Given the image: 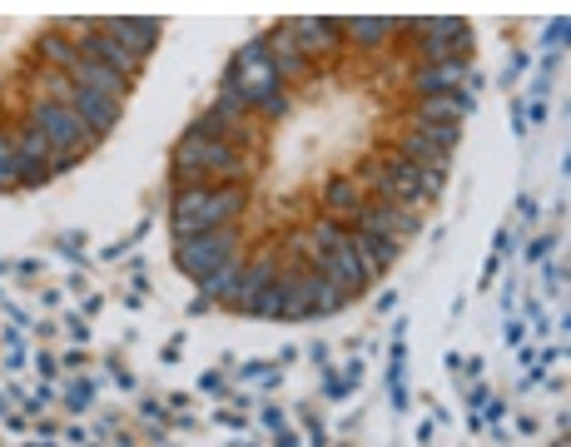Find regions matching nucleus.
<instances>
[{
  "mask_svg": "<svg viewBox=\"0 0 571 447\" xmlns=\"http://www.w3.org/2000/svg\"><path fill=\"white\" fill-rule=\"evenodd\" d=\"M244 179H249V159L234 145L194 140V135H184L174 145V189H184V184H244Z\"/></svg>",
  "mask_w": 571,
  "mask_h": 447,
  "instance_id": "1",
  "label": "nucleus"
},
{
  "mask_svg": "<svg viewBox=\"0 0 571 447\" xmlns=\"http://www.w3.org/2000/svg\"><path fill=\"white\" fill-rule=\"evenodd\" d=\"M30 125L40 130V140L50 154H85L95 145V135L85 130V120L70 105H50V100H30Z\"/></svg>",
  "mask_w": 571,
  "mask_h": 447,
  "instance_id": "2",
  "label": "nucleus"
},
{
  "mask_svg": "<svg viewBox=\"0 0 571 447\" xmlns=\"http://www.w3.org/2000/svg\"><path fill=\"white\" fill-rule=\"evenodd\" d=\"M169 229H174V244H184L194 234H209V229H224V219L214 209V184H184V189H174V199H169Z\"/></svg>",
  "mask_w": 571,
  "mask_h": 447,
  "instance_id": "3",
  "label": "nucleus"
},
{
  "mask_svg": "<svg viewBox=\"0 0 571 447\" xmlns=\"http://www.w3.org/2000/svg\"><path fill=\"white\" fill-rule=\"evenodd\" d=\"M234 254H239V229H234V224H224V229H209V234H194V239L174 244V264H179V274H189L194 284H199L209 269H219L224 259H234Z\"/></svg>",
  "mask_w": 571,
  "mask_h": 447,
  "instance_id": "4",
  "label": "nucleus"
},
{
  "mask_svg": "<svg viewBox=\"0 0 571 447\" xmlns=\"http://www.w3.org/2000/svg\"><path fill=\"white\" fill-rule=\"evenodd\" d=\"M353 229L378 234V239H393V244H408V239L423 234V219H418V209H403V204H388V199H368L358 209V224Z\"/></svg>",
  "mask_w": 571,
  "mask_h": 447,
  "instance_id": "5",
  "label": "nucleus"
},
{
  "mask_svg": "<svg viewBox=\"0 0 571 447\" xmlns=\"http://www.w3.org/2000/svg\"><path fill=\"white\" fill-rule=\"evenodd\" d=\"M343 249L363 264V274H368V279H383V274L398 264V254H403V244L378 239V234H363V229H348V244H343Z\"/></svg>",
  "mask_w": 571,
  "mask_h": 447,
  "instance_id": "6",
  "label": "nucleus"
},
{
  "mask_svg": "<svg viewBox=\"0 0 571 447\" xmlns=\"http://www.w3.org/2000/svg\"><path fill=\"white\" fill-rule=\"evenodd\" d=\"M269 40V65H274V75H279V85H298V80H308L313 75V60L298 50V40L288 35V25H279L274 35H264Z\"/></svg>",
  "mask_w": 571,
  "mask_h": 447,
  "instance_id": "7",
  "label": "nucleus"
},
{
  "mask_svg": "<svg viewBox=\"0 0 571 447\" xmlns=\"http://www.w3.org/2000/svg\"><path fill=\"white\" fill-rule=\"evenodd\" d=\"M284 25H288V35L298 40V50H303L308 60L333 55V50L343 45V25L328 20V15H318V20H284Z\"/></svg>",
  "mask_w": 571,
  "mask_h": 447,
  "instance_id": "8",
  "label": "nucleus"
},
{
  "mask_svg": "<svg viewBox=\"0 0 571 447\" xmlns=\"http://www.w3.org/2000/svg\"><path fill=\"white\" fill-rule=\"evenodd\" d=\"M363 204H368V194L353 184V174H338V179H328V189H323V219H333V224L353 229Z\"/></svg>",
  "mask_w": 571,
  "mask_h": 447,
  "instance_id": "9",
  "label": "nucleus"
},
{
  "mask_svg": "<svg viewBox=\"0 0 571 447\" xmlns=\"http://www.w3.org/2000/svg\"><path fill=\"white\" fill-rule=\"evenodd\" d=\"M274 279H279V259H274V254L244 259V274H239V289H234V298H229V308H234V313H249V308H254V298L264 294Z\"/></svg>",
  "mask_w": 571,
  "mask_h": 447,
  "instance_id": "10",
  "label": "nucleus"
},
{
  "mask_svg": "<svg viewBox=\"0 0 571 447\" xmlns=\"http://www.w3.org/2000/svg\"><path fill=\"white\" fill-rule=\"evenodd\" d=\"M477 100L467 90H452V95H428L413 105V125H462V115H472Z\"/></svg>",
  "mask_w": 571,
  "mask_h": 447,
  "instance_id": "11",
  "label": "nucleus"
},
{
  "mask_svg": "<svg viewBox=\"0 0 571 447\" xmlns=\"http://www.w3.org/2000/svg\"><path fill=\"white\" fill-rule=\"evenodd\" d=\"M100 30H110L130 55L149 60V50L159 45V20H140V15H115V20H100Z\"/></svg>",
  "mask_w": 571,
  "mask_h": 447,
  "instance_id": "12",
  "label": "nucleus"
},
{
  "mask_svg": "<svg viewBox=\"0 0 571 447\" xmlns=\"http://www.w3.org/2000/svg\"><path fill=\"white\" fill-rule=\"evenodd\" d=\"M70 110L85 120V130H90L95 140H105L110 130H120V100H105V95H95V90H80Z\"/></svg>",
  "mask_w": 571,
  "mask_h": 447,
  "instance_id": "13",
  "label": "nucleus"
},
{
  "mask_svg": "<svg viewBox=\"0 0 571 447\" xmlns=\"http://www.w3.org/2000/svg\"><path fill=\"white\" fill-rule=\"evenodd\" d=\"M462 85H467V60H452V65H418V70H413L418 100H428V95H452V90H462Z\"/></svg>",
  "mask_w": 571,
  "mask_h": 447,
  "instance_id": "14",
  "label": "nucleus"
},
{
  "mask_svg": "<svg viewBox=\"0 0 571 447\" xmlns=\"http://www.w3.org/2000/svg\"><path fill=\"white\" fill-rule=\"evenodd\" d=\"M35 50H40V65H45V70H65V75H75V65H80V40H70L60 25L40 30Z\"/></svg>",
  "mask_w": 571,
  "mask_h": 447,
  "instance_id": "15",
  "label": "nucleus"
},
{
  "mask_svg": "<svg viewBox=\"0 0 571 447\" xmlns=\"http://www.w3.org/2000/svg\"><path fill=\"white\" fill-rule=\"evenodd\" d=\"M239 274H244V254H234V259H224L219 269H209V274L199 279V298H204V303H229L234 289H239Z\"/></svg>",
  "mask_w": 571,
  "mask_h": 447,
  "instance_id": "16",
  "label": "nucleus"
},
{
  "mask_svg": "<svg viewBox=\"0 0 571 447\" xmlns=\"http://www.w3.org/2000/svg\"><path fill=\"white\" fill-rule=\"evenodd\" d=\"M70 80H75L80 90L105 95V100H125V90H130V80H125V75H115V70H105V65H90V60H80Z\"/></svg>",
  "mask_w": 571,
  "mask_h": 447,
  "instance_id": "17",
  "label": "nucleus"
},
{
  "mask_svg": "<svg viewBox=\"0 0 571 447\" xmlns=\"http://www.w3.org/2000/svg\"><path fill=\"white\" fill-rule=\"evenodd\" d=\"M338 25H343V35H353L358 45H383V40L398 35V20H388V15H348V20H338Z\"/></svg>",
  "mask_w": 571,
  "mask_h": 447,
  "instance_id": "18",
  "label": "nucleus"
},
{
  "mask_svg": "<svg viewBox=\"0 0 571 447\" xmlns=\"http://www.w3.org/2000/svg\"><path fill=\"white\" fill-rule=\"evenodd\" d=\"M75 95H80V85H75L65 70H45V65H40V75H35V100H50V105H75Z\"/></svg>",
  "mask_w": 571,
  "mask_h": 447,
  "instance_id": "19",
  "label": "nucleus"
},
{
  "mask_svg": "<svg viewBox=\"0 0 571 447\" xmlns=\"http://www.w3.org/2000/svg\"><path fill=\"white\" fill-rule=\"evenodd\" d=\"M239 90H244V85H239ZM244 95H249V115H264V120H284L288 105H293L284 85H274V90H244Z\"/></svg>",
  "mask_w": 571,
  "mask_h": 447,
  "instance_id": "20",
  "label": "nucleus"
},
{
  "mask_svg": "<svg viewBox=\"0 0 571 447\" xmlns=\"http://www.w3.org/2000/svg\"><path fill=\"white\" fill-rule=\"evenodd\" d=\"M308 239H313V249H328V254H333V249H343V244H348V229L318 214V219L308 224Z\"/></svg>",
  "mask_w": 571,
  "mask_h": 447,
  "instance_id": "21",
  "label": "nucleus"
},
{
  "mask_svg": "<svg viewBox=\"0 0 571 447\" xmlns=\"http://www.w3.org/2000/svg\"><path fill=\"white\" fill-rule=\"evenodd\" d=\"M249 313H254V318H279V313H284V279H274L264 294L254 298V308H249Z\"/></svg>",
  "mask_w": 571,
  "mask_h": 447,
  "instance_id": "22",
  "label": "nucleus"
},
{
  "mask_svg": "<svg viewBox=\"0 0 571 447\" xmlns=\"http://www.w3.org/2000/svg\"><path fill=\"white\" fill-rule=\"evenodd\" d=\"M413 130H418L428 145L442 149V154H452V149H457V140H462V130H457V125H413Z\"/></svg>",
  "mask_w": 571,
  "mask_h": 447,
  "instance_id": "23",
  "label": "nucleus"
},
{
  "mask_svg": "<svg viewBox=\"0 0 571 447\" xmlns=\"http://www.w3.org/2000/svg\"><path fill=\"white\" fill-rule=\"evenodd\" d=\"M442 189H447V169H418V194H423V204H428V199H442Z\"/></svg>",
  "mask_w": 571,
  "mask_h": 447,
  "instance_id": "24",
  "label": "nucleus"
},
{
  "mask_svg": "<svg viewBox=\"0 0 571 447\" xmlns=\"http://www.w3.org/2000/svg\"><path fill=\"white\" fill-rule=\"evenodd\" d=\"M0 189H15V149H10V135H0Z\"/></svg>",
  "mask_w": 571,
  "mask_h": 447,
  "instance_id": "25",
  "label": "nucleus"
},
{
  "mask_svg": "<svg viewBox=\"0 0 571 447\" xmlns=\"http://www.w3.org/2000/svg\"><path fill=\"white\" fill-rule=\"evenodd\" d=\"M85 154H50V174H65V169H75Z\"/></svg>",
  "mask_w": 571,
  "mask_h": 447,
  "instance_id": "26",
  "label": "nucleus"
},
{
  "mask_svg": "<svg viewBox=\"0 0 571 447\" xmlns=\"http://www.w3.org/2000/svg\"><path fill=\"white\" fill-rule=\"evenodd\" d=\"M85 403H90V383H75V388H70V408L80 413Z\"/></svg>",
  "mask_w": 571,
  "mask_h": 447,
  "instance_id": "27",
  "label": "nucleus"
},
{
  "mask_svg": "<svg viewBox=\"0 0 571 447\" xmlns=\"http://www.w3.org/2000/svg\"><path fill=\"white\" fill-rule=\"evenodd\" d=\"M547 40H552V45H567V15H562V20L547 30Z\"/></svg>",
  "mask_w": 571,
  "mask_h": 447,
  "instance_id": "28",
  "label": "nucleus"
},
{
  "mask_svg": "<svg viewBox=\"0 0 571 447\" xmlns=\"http://www.w3.org/2000/svg\"><path fill=\"white\" fill-rule=\"evenodd\" d=\"M552 249H557V244H552V239H537V244H532V259H547V254H552Z\"/></svg>",
  "mask_w": 571,
  "mask_h": 447,
  "instance_id": "29",
  "label": "nucleus"
},
{
  "mask_svg": "<svg viewBox=\"0 0 571 447\" xmlns=\"http://www.w3.org/2000/svg\"><path fill=\"white\" fill-rule=\"evenodd\" d=\"M65 328H70V333H75V338H80V343H85V338H90V328H85V318H70V323H65Z\"/></svg>",
  "mask_w": 571,
  "mask_h": 447,
  "instance_id": "30",
  "label": "nucleus"
},
{
  "mask_svg": "<svg viewBox=\"0 0 571 447\" xmlns=\"http://www.w3.org/2000/svg\"><path fill=\"white\" fill-rule=\"evenodd\" d=\"M353 383H363V363H348V378H343V388H353Z\"/></svg>",
  "mask_w": 571,
  "mask_h": 447,
  "instance_id": "31",
  "label": "nucleus"
},
{
  "mask_svg": "<svg viewBox=\"0 0 571 447\" xmlns=\"http://www.w3.org/2000/svg\"><path fill=\"white\" fill-rule=\"evenodd\" d=\"M557 447H571V443H567V438H557Z\"/></svg>",
  "mask_w": 571,
  "mask_h": 447,
  "instance_id": "32",
  "label": "nucleus"
}]
</instances>
